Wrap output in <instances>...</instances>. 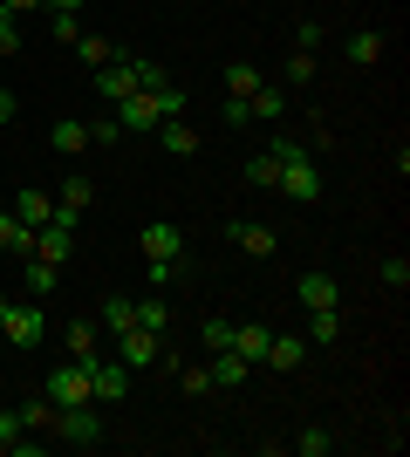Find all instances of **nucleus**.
Returning a JSON list of instances; mask_svg holds the SVG:
<instances>
[{"mask_svg": "<svg viewBox=\"0 0 410 457\" xmlns=\"http://www.w3.org/2000/svg\"><path fill=\"white\" fill-rule=\"evenodd\" d=\"M267 151H273V164H280V171H273V185L288 191L294 205H314V198L329 191V178H322V164H314V151L301 144V137H288V130H280V137L267 144Z\"/></svg>", "mask_w": 410, "mask_h": 457, "instance_id": "f257e3e1", "label": "nucleus"}, {"mask_svg": "<svg viewBox=\"0 0 410 457\" xmlns=\"http://www.w3.org/2000/svg\"><path fill=\"white\" fill-rule=\"evenodd\" d=\"M55 444H76V451H96L103 444V403H69V410H55V430H48Z\"/></svg>", "mask_w": 410, "mask_h": 457, "instance_id": "f03ea898", "label": "nucleus"}, {"mask_svg": "<svg viewBox=\"0 0 410 457\" xmlns=\"http://www.w3.org/2000/svg\"><path fill=\"white\" fill-rule=\"evenodd\" d=\"M0 335L14 348H35V342H48V314H41V301L28 294V301H7L0 307Z\"/></svg>", "mask_w": 410, "mask_h": 457, "instance_id": "7ed1b4c3", "label": "nucleus"}, {"mask_svg": "<svg viewBox=\"0 0 410 457\" xmlns=\"http://www.w3.org/2000/svg\"><path fill=\"white\" fill-rule=\"evenodd\" d=\"M41 396L55 403V410H69V403H89V362H62L55 376L41 382Z\"/></svg>", "mask_w": 410, "mask_h": 457, "instance_id": "20e7f679", "label": "nucleus"}, {"mask_svg": "<svg viewBox=\"0 0 410 457\" xmlns=\"http://www.w3.org/2000/svg\"><path fill=\"white\" fill-rule=\"evenodd\" d=\"M123 396H130V369L117 355H96L89 362V403H123Z\"/></svg>", "mask_w": 410, "mask_h": 457, "instance_id": "39448f33", "label": "nucleus"}, {"mask_svg": "<svg viewBox=\"0 0 410 457\" xmlns=\"http://www.w3.org/2000/svg\"><path fill=\"white\" fill-rule=\"evenodd\" d=\"M157 355H164V335H151V328H123V335H117V362L130 369V376H137V369H151Z\"/></svg>", "mask_w": 410, "mask_h": 457, "instance_id": "423d86ee", "label": "nucleus"}, {"mask_svg": "<svg viewBox=\"0 0 410 457\" xmlns=\"http://www.w3.org/2000/svg\"><path fill=\"white\" fill-rule=\"evenodd\" d=\"M137 89H144V76H137V55L130 62H103V69H96V96H103V103H123V96H137Z\"/></svg>", "mask_w": 410, "mask_h": 457, "instance_id": "0eeeda50", "label": "nucleus"}, {"mask_svg": "<svg viewBox=\"0 0 410 457\" xmlns=\"http://www.w3.org/2000/svg\"><path fill=\"white\" fill-rule=\"evenodd\" d=\"M35 260H48V267H69V253H76V226H62V219H48V226H35Z\"/></svg>", "mask_w": 410, "mask_h": 457, "instance_id": "6e6552de", "label": "nucleus"}, {"mask_svg": "<svg viewBox=\"0 0 410 457\" xmlns=\"http://www.w3.org/2000/svg\"><path fill=\"white\" fill-rule=\"evenodd\" d=\"M89 205H96V185H89L82 171H69V178H62V191H55V219H62V226H76Z\"/></svg>", "mask_w": 410, "mask_h": 457, "instance_id": "1a4fd4ad", "label": "nucleus"}, {"mask_svg": "<svg viewBox=\"0 0 410 457\" xmlns=\"http://www.w3.org/2000/svg\"><path fill=\"white\" fill-rule=\"evenodd\" d=\"M137 246H144V260H185V232H178L172 219H151Z\"/></svg>", "mask_w": 410, "mask_h": 457, "instance_id": "9d476101", "label": "nucleus"}, {"mask_svg": "<svg viewBox=\"0 0 410 457\" xmlns=\"http://www.w3.org/2000/svg\"><path fill=\"white\" fill-rule=\"evenodd\" d=\"M233 246L247 253V260H273V246H280V239H273V226H260V219H233Z\"/></svg>", "mask_w": 410, "mask_h": 457, "instance_id": "9b49d317", "label": "nucleus"}, {"mask_svg": "<svg viewBox=\"0 0 410 457\" xmlns=\"http://www.w3.org/2000/svg\"><path fill=\"white\" fill-rule=\"evenodd\" d=\"M48 444L21 430V410H0V457H41Z\"/></svg>", "mask_w": 410, "mask_h": 457, "instance_id": "f8f14e48", "label": "nucleus"}, {"mask_svg": "<svg viewBox=\"0 0 410 457\" xmlns=\"http://www.w3.org/2000/svg\"><path fill=\"white\" fill-rule=\"evenodd\" d=\"M62 342H69V362H96L103 355V321H69Z\"/></svg>", "mask_w": 410, "mask_h": 457, "instance_id": "ddd939ff", "label": "nucleus"}, {"mask_svg": "<svg viewBox=\"0 0 410 457\" xmlns=\"http://www.w3.org/2000/svg\"><path fill=\"white\" fill-rule=\"evenodd\" d=\"M117 123H123V130H157V123H164V116H157V96L151 89L123 96V103H117Z\"/></svg>", "mask_w": 410, "mask_h": 457, "instance_id": "4468645a", "label": "nucleus"}, {"mask_svg": "<svg viewBox=\"0 0 410 457\" xmlns=\"http://www.w3.org/2000/svg\"><path fill=\"white\" fill-rule=\"evenodd\" d=\"M205 369H213V389H239V382H254V362H247V355H233V348H219Z\"/></svg>", "mask_w": 410, "mask_h": 457, "instance_id": "2eb2a0df", "label": "nucleus"}, {"mask_svg": "<svg viewBox=\"0 0 410 457\" xmlns=\"http://www.w3.org/2000/svg\"><path fill=\"white\" fill-rule=\"evenodd\" d=\"M157 144H164L172 157H198V130L185 123V116H164V123H157Z\"/></svg>", "mask_w": 410, "mask_h": 457, "instance_id": "dca6fc26", "label": "nucleus"}, {"mask_svg": "<svg viewBox=\"0 0 410 457\" xmlns=\"http://www.w3.org/2000/svg\"><path fill=\"white\" fill-rule=\"evenodd\" d=\"M247 110H254V123H280V116H288V89H280V82H260V89L247 96Z\"/></svg>", "mask_w": 410, "mask_h": 457, "instance_id": "f3484780", "label": "nucleus"}, {"mask_svg": "<svg viewBox=\"0 0 410 457\" xmlns=\"http://www.w3.org/2000/svg\"><path fill=\"white\" fill-rule=\"evenodd\" d=\"M308 362V342L301 335H273L267 342V369H280V376H294V369Z\"/></svg>", "mask_w": 410, "mask_h": 457, "instance_id": "a211bd4d", "label": "nucleus"}, {"mask_svg": "<svg viewBox=\"0 0 410 457\" xmlns=\"http://www.w3.org/2000/svg\"><path fill=\"white\" fill-rule=\"evenodd\" d=\"M301 307H342V280L335 273H301Z\"/></svg>", "mask_w": 410, "mask_h": 457, "instance_id": "6ab92c4d", "label": "nucleus"}, {"mask_svg": "<svg viewBox=\"0 0 410 457\" xmlns=\"http://www.w3.org/2000/svg\"><path fill=\"white\" fill-rule=\"evenodd\" d=\"M267 342H273V328H260V321H239L233 328V355H247V362H267Z\"/></svg>", "mask_w": 410, "mask_h": 457, "instance_id": "aec40b11", "label": "nucleus"}, {"mask_svg": "<svg viewBox=\"0 0 410 457\" xmlns=\"http://www.w3.org/2000/svg\"><path fill=\"white\" fill-rule=\"evenodd\" d=\"M14 219H21L28 232L48 226V219H55V191H21V198H14Z\"/></svg>", "mask_w": 410, "mask_h": 457, "instance_id": "412c9836", "label": "nucleus"}, {"mask_svg": "<svg viewBox=\"0 0 410 457\" xmlns=\"http://www.w3.org/2000/svg\"><path fill=\"white\" fill-rule=\"evenodd\" d=\"M21 280H28V294H35V301H48V294L62 287V267H48V260H35V253H28V260H21Z\"/></svg>", "mask_w": 410, "mask_h": 457, "instance_id": "4be33fe9", "label": "nucleus"}, {"mask_svg": "<svg viewBox=\"0 0 410 457\" xmlns=\"http://www.w3.org/2000/svg\"><path fill=\"white\" fill-rule=\"evenodd\" d=\"M48 144H55L62 157H82V151H89V123H76V116H62L55 130H48Z\"/></svg>", "mask_w": 410, "mask_h": 457, "instance_id": "5701e85b", "label": "nucleus"}, {"mask_svg": "<svg viewBox=\"0 0 410 457\" xmlns=\"http://www.w3.org/2000/svg\"><path fill=\"white\" fill-rule=\"evenodd\" d=\"M301 342H342V307H308V335Z\"/></svg>", "mask_w": 410, "mask_h": 457, "instance_id": "b1692460", "label": "nucleus"}, {"mask_svg": "<svg viewBox=\"0 0 410 457\" xmlns=\"http://www.w3.org/2000/svg\"><path fill=\"white\" fill-rule=\"evenodd\" d=\"M342 55H349L356 69H370V62H383V35H376V28H356V35H349V48H342Z\"/></svg>", "mask_w": 410, "mask_h": 457, "instance_id": "393cba45", "label": "nucleus"}, {"mask_svg": "<svg viewBox=\"0 0 410 457\" xmlns=\"http://www.w3.org/2000/svg\"><path fill=\"white\" fill-rule=\"evenodd\" d=\"M28 246H35V232L21 226L14 212H0V253H14V260H28Z\"/></svg>", "mask_w": 410, "mask_h": 457, "instance_id": "a878e982", "label": "nucleus"}, {"mask_svg": "<svg viewBox=\"0 0 410 457\" xmlns=\"http://www.w3.org/2000/svg\"><path fill=\"white\" fill-rule=\"evenodd\" d=\"M137 328H151V335H164V328H172V307H164V294H144V301H137Z\"/></svg>", "mask_w": 410, "mask_h": 457, "instance_id": "bb28decb", "label": "nucleus"}, {"mask_svg": "<svg viewBox=\"0 0 410 457\" xmlns=\"http://www.w3.org/2000/svg\"><path fill=\"white\" fill-rule=\"evenodd\" d=\"M172 376H178V396H205L213 389V369L205 362H172Z\"/></svg>", "mask_w": 410, "mask_h": 457, "instance_id": "cd10ccee", "label": "nucleus"}, {"mask_svg": "<svg viewBox=\"0 0 410 457\" xmlns=\"http://www.w3.org/2000/svg\"><path fill=\"white\" fill-rule=\"evenodd\" d=\"M69 55H76L82 69H103V62H117V48H110L103 35H76V48H69Z\"/></svg>", "mask_w": 410, "mask_h": 457, "instance_id": "c85d7f7f", "label": "nucleus"}, {"mask_svg": "<svg viewBox=\"0 0 410 457\" xmlns=\"http://www.w3.org/2000/svg\"><path fill=\"white\" fill-rule=\"evenodd\" d=\"M103 328H110V335L137 328V301H130V294H110V301H103Z\"/></svg>", "mask_w": 410, "mask_h": 457, "instance_id": "c756f323", "label": "nucleus"}, {"mask_svg": "<svg viewBox=\"0 0 410 457\" xmlns=\"http://www.w3.org/2000/svg\"><path fill=\"white\" fill-rule=\"evenodd\" d=\"M260 82H267V76H260L254 62H233V69H226V96H254Z\"/></svg>", "mask_w": 410, "mask_h": 457, "instance_id": "7c9ffc66", "label": "nucleus"}, {"mask_svg": "<svg viewBox=\"0 0 410 457\" xmlns=\"http://www.w3.org/2000/svg\"><path fill=\"white\" fill-rule=\"evenodd\" d=\"M21 430H55V403H48V396L21 403Z\"/></svg>", "mask_w": 410, "mask_h": 457, "instance_id": "2f4dec72", "label": "nucleus"}, {"mask_svg": "<svg viewBox=\"0 0 410 457\" xmlns=\"http://www.w3.org/2000/svg\"><path fill=\"white\" fill-rule=\"evenodd\" d=\"M294 451H301V457H329V451H335V437L322 430V423H308V430L294 437Z\"/></svg>", "mask_w": 410, "mask_h": 457, "instance_id": "473e14b6", "label": "nucleus"}, {"mask_svg": "<svg viewBox=\"0 0 410 457\" xmlns=\"http://www.w3.org/2000/svg\"><path fill=\"white\" fill-rule=\"evenodd\" d=\"M376 273H383V287H390V294H404V287H410V260H404V253H390Z\"/></svg>", "mask_w": 410, "mask_h": 457, "instance_id": "72a5a7b5", "label": "nucleus"}, {"mask_svg": "<svg viewBox=\"0 0 410 457\" xmlns=\"http://www.w3.org/2000/svg\"><path fill=\"white\" fill-rule=\"evenodd\" d=\"M117 137H123V123H117V116H96V123H89V151H110Z\"/></svg>", "mask_w": 410, "mask_h": 457, "instance_id": "f704fd0d", "label": "nucleus"}, {"mask_svg": "<svg viewBox=\"0 0 410 457\" xmlns=\"http://www.w3.org/2000/svg\"><path fill=\"white\" fill-rule=\"evenodd\" d=\"M198 342H205V355L233 348V321H205V328H198Z\"/></svg>", "mask_w": 410, "mask_h": 457, "instance_id": "c9c22d12", "label": "nucleus"}, {"mask_svg": "<svg viewBox=\"0 0 410 457\" xmlns=\"http://www.w3.org/2000/svg\"><path fill=\"white\" fill-rule=\"evenodd\" d=\"M7 55H21V14L0 7V62H7Z\"/></svg>", "mask_w": 410, "mask_h": 457, "instance_id": "e433bc0d", "label": "nucleus"}, {"mask_svg": "<svg viewBox=\"0 0 410 457\" xmlns=\"http://www.w3.org/2000/svg\"><path fill=\"white\" fill-rule=\"evenodd\" d=\"M157 96V116H185L192 110V103H185V89H178V82H164V89H151Z\"/></svg>", "mask_w": 410, "mask_h": 457, "instance_id": "4c0bfd02", "label": "nucleus"}, {"mask_svg": "<svg viewBox=\"0 0 410 457\" xmlns=\"http://www.w3.org/2000/svg\"><path fill=\"white\" fill-rule=\"evenodd\" d=\"M273 171H280V164H273V151H254V157H247V185H273Z\"/></svg>", "mask_w": 410, "mask_h": 457, "instance_id": "58836bf2", "label": "nucleus"}, {"mask_svg": "<svg viewBox=\"0 0 410 457\" xmlns=\"http://www.w3.org/2000/svg\"><path fill=\"white\" fill-rule=\"evenodd\" d=\"M219 123H226V130H247V123H254V110H247V96H226V110H219Z\"/></svg>", "mask_w": 410, "mask_h": 457, "instance_id": "ea45409f", "label": "nucleus"}, {"mask_svg": "<svg viewBox=\"0 0 410 457\" xmlns=\"http://www.w3.org/2000/svg\"><path fill=\"white\" fill-rule=\"evenodd\" d=\"M144 280H151L157 294H164V287L178 280V260H144Z\"/></svg>", "mask_w": 410, "mask_h": 457, "instance_id": "a19ab883", "label": "nucleus"}, {"mask_svg": "<svg viewBox=\"0 0 410 457\" xmlns=\"http://www.w3.org/2000/svg\"><path fill=\"white\" fill-rule=\"evenodd\" d=\"M301 82H314V55H288V89H301Z\"/></svg>", "mask_w": 410, "mask_h": 457, "instance_id": "79ce46f5", "label": "nucleus"}, {"mask_svg": "<svg viewBox=\"0 0 410 457\" xmlns=\"http://www.w3.org/2000/svg\"><path fill=\"white\" fill-rule=\"evenodd\" d=\"M48 28H55V41H62V48H76V35H82V21H76V14H55Z\"/></svg>", "mask_w": 410, "mask_h": 457, "instance_id": "37998d69", "label": "nucleus"}, {"mask_svg": "<svg viewBox=\"0 0 410 457\" xmlns=\"http://www.w3.org/2000/svg\"><path fill=\"white\" fill-rule=\"evenodd\" d=\"M294 48H301V55H314V48H322V28H314V21H301V28H294Z\"/></svg>", "mask_w": 410, "mask_h": 457, "instance_id": "c03bdc74", "label": "nucleus"}, {"mask_svg": "<svg viewBox=\"0 0 410 457\" xmlns=\"http://www.w3.org/2000/svg\"><path fill=\"white\" fill-rule=\"evenodd\" d=\"M7 14H35V7H48V0H0Z\"/></svg>", "mask_w": 410, "mask_h": 457, "instance_id": "a18cd8bd", "label": "nucleus"}, {"mask_svg": "<svg viewBox=\"0 0 410 457\" xmlns=\"http://www.w3.org/2000/svg\"><path fill=\"white\" fill-rule=\"evenodd\" d=\"M89 0H48V14H82Z\"/></svg>", "mask_w": 410, "mask_h": 457, "instance_id": "49530a36", "label": "nucleus"}, {"mask_svg": "<svg viewBox=\"0 0 410 457\" xmlns=\"http://www.w3.org/2000/svg\"><path fill=\"white\" fill-rule=\"evenodd\" d=\"M0 123H14V96L0 89Z\"/></svg>", "mask_w": 410, "mask_h": 457, "instance_id": "de8ad7c7", "label": "nucleus"}, {"mask_svg": "<svg viewBox=\"0 0 410 457\" xmlns=\"http://www.w3.org/2000/svg\"><path fill=\"white\" fill-rule=\"evenodd\" d=\"M0 307H7V294H0Z\"/></svg>", "mask_w": 410, "mask_h": 457, "instance_id": "09e8293b", "label": "nucleus"}]
</instances>
